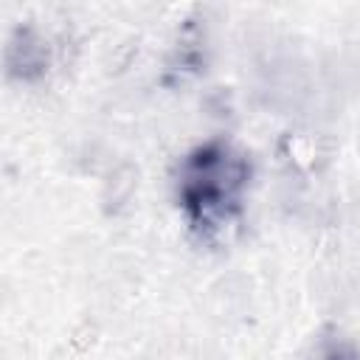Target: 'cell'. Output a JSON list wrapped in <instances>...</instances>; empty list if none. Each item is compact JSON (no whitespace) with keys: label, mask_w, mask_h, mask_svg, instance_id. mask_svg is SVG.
Returning <instances> with one entry per match:
<instances>
[{"label":"cell","mask_w":360,"mask_h":360,"mask_svg":"<svg viewBox=\"0 0 360 360\" xmlns=\"http://www.w3.org/2000/svg\"><path fill=\"white\" fill-rule=\"evenodd\" d=\"M250 180L248 158L222 138L194 146L177 169V200L188 225L211 239L239 214Z\"/></svg>","instance_id":"obj_1"},{"label":"cell","mask_w":360,"mask_h":360,"mask_svg":"<svg viewBox=\"0 0 360 360\" xmlns=\"http://www.w3.org/2000/svg\"><path fill=\"white\" fill-rule=\"evenodd\" d=\"M323 360H360V349L340 335H332L323 340Z\"/></svg>","instance_id":"obj_2"}]
</instances>
